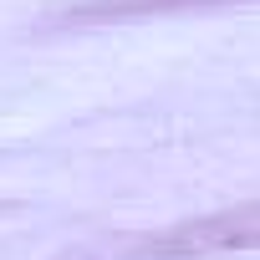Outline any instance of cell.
Wrapping results in <instances>:
<instances>
[{
    "label": "cell",
    "mask_w": 260,
    "mask_h": 260,
    "mask_svg": "<svg viewBox=\"0 0 260 260\" xmlns=\"http://www.w3.org/2000/svg\"><path fill=\"white\" fill-rule=\"evenodd\" d=\"M230 250H260V199L158 230L127 250V260H204V255H230Z\"/></svg>",
    "instance_id": "1"
},
{
    "label": "cell",
    "mask_w": 260,
    "mask_h": 260,
    "mask_svg": "<svg viewBox=\"0 0 260 260\" xmlns=\"http://www.w3.org/2000/svg\"><path fill=\"white\" fill-rule=\"evenodd\" d=\"M179 6H209V0H92L77 11V21H102V16H143V11H179Z\"/></svg>",
    "instance_id": "2"
}]
</instances>
